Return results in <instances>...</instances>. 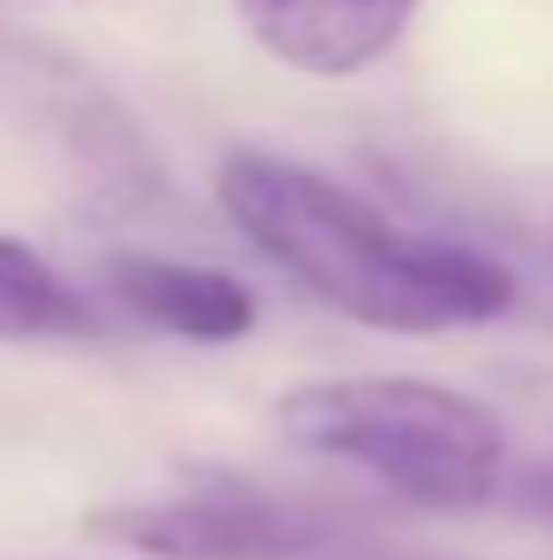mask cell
I'll use <instances>...</instances> for the list:
<instances>
[{"instance_id": "cell-4", "label": "cell", "mask_w": 553, "mask_h": 560, "mask_svg": "<svg viewBox=\"0 0 553 560\" xmlns=\"http://www.w3.org/2000/svg\"><path fill=\"white\" fill-rule=\"evenodd\" d=\"M423 0H235L261 52L306 79H358L378 66Z\"/></svg>"}, {"instance_id": "cell-7", "label": "cell", "mask_w": 553, "mask_h": 560, "mask_svg": "<svg viewBox=\"0 0 553 560\" xmlns=\"http://www.w3.org/2000/svg\"><path fill=\"white\" fill-rule=\"evenodd\" d=\"M521 515H534V522H553V463H541V469H521L508 489H502Z\"/></svg>"}, {"instance_id": "cell-6", "label": "cell", "mask_w": 553, "mask_h": 560, "mask_svg": "<svg viewBox=\"0 0 553 560\" xmlns=\"http://www.w3.org/2000/svg\"><path fill=\"white\" fill-rule=\"evenodd\" d=\"M92 332V306L39 248L0 235V346H39V339H79Z\"/></svg>"}, {"instance_id": "cell-5", "label": "cell", "mask_w": 553, "mask_h": 560, "mask_svg": "<svg viewBox=\"0 0 553 560\" xmlns=\"http://www.w3.org/2000/svg\"><path fill=\"white\" fill-rule=\"evenodd\" d=\"M111 293L138 313L143 326L196 339V346H235L261 319V300H255L248 280L202 268V261H169V255L111 261Z\"/></svg>"}, {"instance_id": "cell-2", "label": "cell", "mask_w": 553, "mask_h": 560, "mask_svg": "<svg viewBox=\"0 0 553 560\" xmlns=\"http://www.w3.org/2000/svg\"><path fill=\"white\" fill-rule=\"evenodd\" d=\"M286 443L352 463L416 509H482L508 489V430L430 378H313L274 405Z\"/></svg>"}, {"instance_id": "cell-3", "label": "cell", "mask_w": 553, "mask_h": 560, "mask_svg": "<svg viewBox=\"0 0 553 560\" xmlns=\"http://www.w3.org/2000/svg\"><path fill=\"white\" fill-rule=\"evenodd\" d=\"M85 535L143 560H306L339 541V515L242 476H209L176 495L105 502L85 515Z\"/></svg>"}, {"instance_id": "cell-1", "label": "cell", "mask_w": 553, "mask_h": 560, "mask_svg": "<svg viewBox=\"0 0 553 560\" xmlns=\"http://www.w3.org/2000/svg\"><path fill=\"white\" fill-rule=\"evenodd\" d=\"M222 215L319 306L378 332H456L502 319L515 275L462 242L416 235L313 163L242 150L215 176Z\"/></svg>"}]
</instances>
